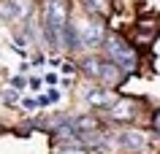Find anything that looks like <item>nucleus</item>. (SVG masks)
I'll return each mask as SVG.
<instances>
[{"label": "nucleus", "instance_id": "obj_1", "mask_svg": "<svg viewBox=\"0 0 160 154\" xmlns=\"http://www.w3.org/2000/svg\"><path fill=\"white\" fill-rule=\"evenodd\" d=\"M68 30V6L65 0H43V38L52 49L65 46Z\"/></svg>", "mask_w": 160, "mask_h": 154}, {"label": "nucleus", "instance_id": "obj_2", "mask_svg": "<svg viewBox=\"0 0 160 154\" xmlns=\"http://www.w3.org/2000/svg\"><path fill=\"white\" fill-rule=\"evenodd\" d=\"M103 49L109 54V62H114L122 73L125 70H133L138 65V57H136V49L122 38V35L111 33V35H103Z\"/></svg>", "mask_w": 160, "mask_h": 154}, {"label": "nucleus", "instance_id": "obj_3", "mask_svg": "<svg viewBox=\"0 0 160 154\" xmlns=\"http://www.w3.org/2000/svg\"><path fill=\"white\" fill-rule=\"evenodd\" d=\"M27 11H30V3L27 0H0V19H6V22L25 19Z\"/></svg>", "mask_w": 160, "mask_h": 154}, {"label": "nucleus", "instance_id": "obj_4", "mask_svg": "<svg viewBox=\"0 0 160 154\" xmlns=\"http://www.w3.org/2000/svg\"><path fill=\"white\" fill-rule=\"evenodd\" d=\"M79 46H98V43H103V27L101 22H84L82 25V30H79Z\"/></svg>", "mask_w": 160, "mask_h": 154}, {"label": "nucleus", "instance_id": "obj_5", "mask_svg": "<svg viewBox=\"0 0 160 154\" xmlns=\"http://www.w3.org/2000/svg\"><path fill=\"white\" fill-rule=\"evenodd\" d=\"M109 114H111V119H114V122H130L136 116V100L122 97V100H117L109 108Z\"/></svg>", "mask_w": 160, "mask_h": 154}, {"label": "nucleus", "instance_id": "obj_6", "mask_svg": "<svg viewBox=\"0 0 160 154\" xmlns=\"http://www.w3.org/2000/svg\"><path fill=\"white\" fill-rule=\"evenodd\" d=\"M119 143H122V149H125V152H141L144 143H147V138H144L138 130H125V133H122V138H119Z\"/></svg>", "mask_w": 160, "mask_h": 154}, {"label": "nucleus", "instance_id": "obj_7", "mask_svg": "<svg viewBox=\"0 0 160 154\" xmlns=\"http://www.w3.org/2000/svg\"><path fill=\"white\" fill-rule=\"evenodd\" d=\"M98 78H101L103 84H111V86H114V84H119V81L125 78V73H122L114 62H101V73H98Z\"/></svg>", "mask_w": 160, "mask_h": 154}, {"label": "nucleus", "instance_id": "obj_8", "mask_svg": "<svg viewBox=\"0 0 160 154\" xmlns=\"http://www.w3.org/2000/svg\"><path fill=\"white\" fill-rule=\"evenodd\" d=\"M84 3V8L90 14H98V16H109L111 14V3L109 0H82Z\"/></svg>", "mask_w": 160, "mask_h": 154}, {"label": "nucleus", "instance_id": "obj_9", "mask_svg": "<svg viewBox=\"0 0 160 154\" xmlns=\"http://www.w3.org/2000/svg\"><path fill=\"white\" fill-rule=\"evenodd\" d=\"M87 100H90V105H106V103H111V92H101V89L90 86V92H87Z\"/></svg>", "mask_w": 160, "mask_h": 154}, {"label": "nucleus", "instance_id": "obj_10", "mask_svg": "<svg viewBox=\"0 0 160 154\" xmlns=\"http://www.w3.org/2000/svg\"><path fill=\"white\" fill-rule=\"evenodd\" d=\"M82 70H84L87 76L98 78V73H101V60H95V57H87V60L82 62Z\"/></svg>", "mask_w": 160, "mask_h": 154}, {"label": "nucleus", "instance_id": "obj_11", "mask_svg": "<svg viewBox=\"0 0 160 154\" xmlns=\"http://www.w3.org/2000/svg\"><path fill=\"white\" fill-rule=\"evenodd\" d=\"M35 105H38V100H33V97H27V100H22V108H27V111H33Z\"/></svg>", "mask_w": 160, "mask_h": 154}, {"label": "nucleus", "instance_id": "obj_12", "mask_svg": "<svg viewBox=\"0 0 160 154\" xmlns=\"http://www.w3.org/2000/svg\"><path fill=\"white\" fill-rule=\"evenodd\" d=\"M57 154H84V152H82V149H68V146H60Z\"/></svg>", "mask_w": 160, "mask_h": 154}, {"label": "nucleus", "instance_id": "obj_13", "mask_svg": "<svg viewBox=\"0 0 160 154\" xmlns=\"http://www.w3.org/2000/svg\"><path fill=\"white\" fill-rule=\"evenodd\" d=\"M60 70H62V73H68V76H71V73H73V62H62V65H60Z\"/></svg>", "mask_w": 160, "mask_h": 154}, {"label": "nucleus", "instance_id": "obj_14", "mask_svg": "<svg viewBox=\"0 0 160 154\" xmlns=\"http://www.w3.org/2000/svg\"><path fill=\"white\" fill-rule=\"evenodd\" d=\"M30 89H33V92H38V89H41V78H38V76L30 78Z\"/></svg>", "mask_w": 160, "mask_h": 154}, {"label": "nucleus", "instance_id": "obj_15", "mask_svg": "<svg viewBox=\"0 0 160 154\" xmlns=\"http://www.w3.org/2000/svg\"><path fill=\"white\" fill-rule=\"evenodd\" d=\"M25 84H27V81H25L22 76H17V78H14V86H17V89H25Z\"/></svg>", "mask_w": 160, "mask_h": 154}, {"label": "nucleus", "instance_id": "obj_16", "mask_svg": "<svg viewBox=\"0 0 160 154\" xmlns=\"http://www.w3.org/2000/svg\"><path fill=\"white\" fill-rule=\"evenodd\" d=\"M155 130H160V111L155 114Z\"/></svg>", "mask_w": 160, "mask_h": 154}]
</instances>
